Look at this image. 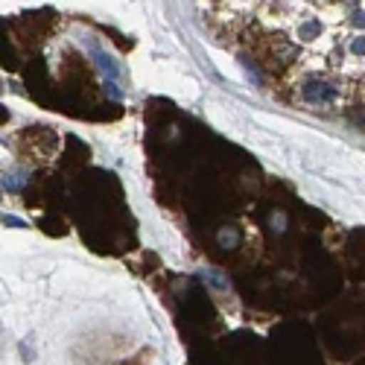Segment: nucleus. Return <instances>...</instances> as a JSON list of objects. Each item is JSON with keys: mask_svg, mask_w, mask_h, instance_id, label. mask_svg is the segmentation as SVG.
Segmentation results:
<instances>
[{"mask_svg": "<svg viewBox=\"0 0 365 365\" xmlns=\"http://www.w3.org/2000/svg\"><path fill=\"white\" fill-rule=\"evenodd\" d=\"M339 97V88L333 79L327 76H310L307 82L301 85V100H307L313 106H327V103H336Z\"/></svg>", "mask_w": 365, "mask_h": 365, "instance_id": "f257e3e1", "label": "nucleus"}]
</instances>
